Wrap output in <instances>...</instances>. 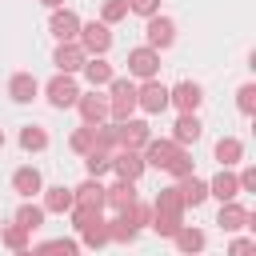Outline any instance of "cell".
<instances>
[{"label":"cell","mask_w":256,"mask_h":256,"mask_svg":"<svg viewBox=\"0 0 256 256\" xmlns=\"http://www.w3.org/2000/svg\"><path fill=\"white\" fill-rule=\"evenodd\" d=\"M108 88H112V96H108V116H112L116 124H120V120H132V112H136V84H132L128 76H112Z\"/></svg>","instance_id":"6da1fadb"},{"label":"cell","mask_w":256,"mask_h":256,"mask_svg":"<svg viewBox=\"0 0 256 256\" xmlns=\"http://www.w3.org/2000/svg\"><path fill=\"white\" fill-rule=\"evenodd\" d=\"M140 156H144L148 168H164V172H168V168L184 156V148H180L176 140H148V144L140 148Z\"/></svg>","instance_id":"7a4b0ae2"},{"label":"cell","mask_w":256,"mask_h":256,"mask_svg":"<svg viewBox=\"0 0 256 256\" xmlns=\"http://www.w3.org/2000/svg\"><path fill=\"white\" fill-rule=\"evenodd\" d=\"M136 108H144L148 116H160L168 108V84H160L156 76L144 80V84H136Z\"/></svg>","instance_id":"3957f363"},{"label":"cell","mask_w":256,"mask_h":256,"mask_svg":"<svg viewBox=\"0 0 256 256\" xmlns=\"http://www.w3.org/2000/svg\"><path fill=\"white\" fill-rule=\"evenodd\" d=\"M76 44L88 52V56H104L108 48H112V32H108V24L100 20H92V24H80V36H76Z\"/></svg>","instance_id":"277c9868"},{"label":"cell","mask_w":256,"mask_h":256,"mask_svg":"<svg viewBox=\"0 0 256 256\" xmlns=\"http://www.w3.org/2000/svg\"><path fill=\"white\" fill-rule=\"evenodd\" d=\"M124 64H128V76H136V80H152V76L160 72V52L148 48V44H140V48L128 52Z\"/></svg>","instance_id":"5b68a950"},{"label":"cell","mask_w":256,"mask_h":256,"mask_svg":"<svg viewBox=\"0 0 256 256\" xmlns=\"http://www.w3.org/2000/svg\"><path fill=\"white\" fill-rule=\"evenodd\" d=\"M44 92H48V104H52V108H60V112H64V108H72V104H76V96H80V88H76V80H72L68 72H56V76L44 84Z\"/></svg>","instance_id":"8992f818"},{"label":"cell","mask_w":256,"mask_h":256,"mask_svg":"<svg viewBox=\"0 0 256 256\" xmlns=\"http://www.w3.org/2000/svg\"><path fill=\"white\" fill-rule=\"evenodd\" d=\"M144 36H148V48H172V40H176V24H172V16H148V28H144Z\"/></svg>","instance_id":"52a82bcc"},{"label":"cell","mask_w":256,"mask_h":256,"mask_svg":"<svg viewBox=\"0 0 256 256\" xmlns=\"http://www.w3.org/2000/svg\"><path fill=\"white\" fill-rule=\"evenodd\" d=\"M84 60H88V52L76 44V40H60V48L52 52V64H56V72H80L84 68Z\"/></svg>","instance_id":"ba28073f"},{"label":"cell","mask_w":256,"mask_h":256,"mask_svg":"<svg viewBox=\"0 0 256 256\" xmlns=\"http://www.w3.org/2000/svg\"><path fill=\"white\" fill-rule=\"evenodd\" d=\"M72 108H80V116H84V124H104V120H108V96H100L96 88H92L88 96L80 92Z\"/></svg>","instance_id":"9c48e42d"},{"label":"cell","mask_w":256,"mask_h":256,"mask_svg":"<svg viewBox=\"0 0 256 256\" xmlns=\"http://www.w3.org/2000/svg\"><path fill=\"white\" fill-rule=\"evenodd\" d=\"M116 140H120V148H144L148 140H152V128L144 124V120H120L116 124Z\"/></svg>","instance_id":"30bf717a"},{"label":"cell","mask_w":256,"mask_h":256,"mask_svg":"<svg viewBox=\"0 0 256 256\" xmlns=\"http://www.w3.org/2000/svg\"><path fill=\"white\" fill-rule=\"evenodd\" d=\"M112 168H116L120 180H140L148 164H144V156L136 148H120V152H112Z\"/></svg>","instance_id":"8fae6325"},{"label":"cell","mask_w":256,"mask_h":256,"mask_svg":"<svg viewBox=\"0 0 256 256\" xmlns=\"http://www.w3.org/2000/svg\"><path fill=\"white\" fill-rule=\"evenodd\" d=\"M48 32H52L56 40H76V36H80V16H76L72 8H52Z\"/></svg>","instance_id":"7c38bea8"},{"label":"cell","mask_w":256,"mask_h":256,"mask_svg":"<svg viewBox=\"0 0 256 256\" xmlns=\"http://www.w3.org/2000/svg\"><path fill=\"white\" fill-rule=\"evenodd\" d=\"M216 224H220L224 232H240V228L252 224V212H248L244 204H236V200H224L220 212H216Z\"/></svg>","instance_id":"4fadbf2b"},{"label":"cell","mask_w":256,"mask_h":256,"mask_svg":"<svg viewBox=\"0 0 256 256\" xmlns=\"http://www.w3.org/2000/svg\"><path fill=\"white\" fill-rule=\"evenodd\" d=\"M200 100H204V92H200V84H192V80H180L176 88H168V104H176L180 112H196Z\"/></svg>","instance_id":"5bb4252c"},{"label":"cell","mask_w":256,"mask_h":256,"mask_svg":"<svg viewBox=\"0 0 256 256\" xmlns=\"http://www.w3.org/2000/svg\"><path fill=\"white\" fill-rule=\"evenodd\" d=\"M12 188H16L24 200H32L36 192H44V176H40V168H32V164L16 168V172H12Z\"/></svg>","instance_id":"9a60e30c"},{"label":"cell","mask_w":256,"mask_h":256,"mask_svg":"<svg viewBox=\"0 0 256 256\" xmlns=\"http://www.w3.org/2000/svg\"><path fill=\"white\" fill-rule=\"evenodd\" d=\"M208 196H216L220 204H224V200H236V196H240V180H236V172L220 168V172L208 180Z\"/></svg>","instance_id":"2e32d148"},{"label":"cell","mask_w":256,"mask_h":256,"mask_svg":"<svg viewBox=\"0 0 256 256\" xmlns=\"http://www.w3.org/2000/svg\"><path fill=\"white\" fill-rule=\"evenodd\" d=\"M176 192H180L184 208H200V204L208 200V180H200V176H180Z\"/></svg>","instance_id":"e0dca14e"},{"label":"cell","mask_w":256,"mask_h":256,"mask_svg":"<svg viewBox=\"0 0 256 256\" xmlns=\"http://www.w3.org/2000/svg\"><path fill=\"white\" fill-rule=\"evenodd\" d=\"M104 204L116 208V212L132 208V204H136V180H116L112 188H104Z\"/></svg>","instance_id":"ac0fdd59"},{"label":"cell","mask_w":256,"mask_h":256,"mask_svg":"<svg viewBox=\"0 0 256 256\" xmlns=\"http://www.w3.org/2000/svg\"><path fill=\"white\" fill-rule=\"evenodd\" d=\"M36 92H40V84H36V76H32V72H16V76L8 80V96H12L16 104H32V100H36Z\"/></svg>","instance_id":"d6986e66"},{"label":"cell","mask_w":256,"mask_h":256,"mask_svg":"<svg viewBox=\"0 0 256 256\" xmlns=\"http://www.w3.org/2000/svg\"><path fill=\"white\" fill-rule=\"evenodd\" d=\"M200 132H204V124L196 120V112H180V120L172 124V140H176L180 148H184V144H196Z\"/></svg>","instance_id":"ffe728a7"},{"label":"cell","mask_w":256,"mask_h":256,"mask_svg":"<svg viewBox=\"0 0 256 256\" xmlns=\"http://www.w3.org/2000/svg\"><path fill=\"white\" fill-rule=\"evenodd\" d=\"M80 72H84V80H88V84H92V88H104V84H108V80H112V64H108V60H104V56H88V60H84V68H80Z\"/></svg>","instance_id":"44dd1931"},{"label":"cell","mask_w":256,"mask_h":256,"mask_svg":"<svg viewBox=\"0 0 256 256\" xmlns=\"http://www.w3.org/2000/svg\"><path fill=\"white\" fill-rule=\"evenodd\" d=\"M172 240H176L180 256H196V252H204V232H200V228H188V224H180Z\"/></svg>","instance_id":"7402d4cb"},{"label":"cell","mask_w":256,"mask_h":256,"mask_svg":"<svg viewBox=\"0 0 256 256\" xmlns=\"http://www.w3.org/2000/svg\"><path fill=\"white\" fill-rule=\"evenodd\" d=\"M216 160H220V168L240 164V160H244V144H240L236 136H220V140H216Z\"/></svg>","instance_id":"603a6c76"},{"label":"cell","mask_w":256,"mask_h":256,"mask_svg":"<svg viewBox=\"0 0 256 256\" xmlns=\"http://www.w3.org/2000/svg\"><path fill=\"white\" fill-rule=\"evenodd\" d=\"M72 196H76V204H88V208H104V184H100L96 176H88L80 188H72Z\"/></svg>","instance_id":"cb8c5ba5"},{"label":"cell","mask_w":256,"mask_h":256,"mask_svg":"<svg viewBox=\"0 0 256 256\" xmlns=\"http://www.w3.org/2000/svg\"><path fill=\"white\" fill-rule=\"evenodd\" d=\"M76 204V196H72V188H64V184H56V188H44V212H68Z\"/></svg>","instance_id":"d4e9b609"},{"label":"cell","mask_w":256,"mask_h":256,"mask_svg":"<svg viewBox=\"0 0 256 256\" xmlns=\"http://www.w3.org/2000/svg\"><path fill=\"white\" fill-rule=\"evenodd\" d=\"M136 232H140V228L128 220V212H116V220L108 224V240H116V244H132Z\"/></svg>","instance_id":"484cf974"},{"label":"cell","mask_w":256,"mask_h":256,"mask_svg":"<svg viewBox=\"0 0 256 256\" xmlns=\"http://www.w3.org/2000/svg\"><path fill=\"white\" fill-rule=\"evenodd\" d=\"M32 256H80V244L60 236V240H44V244H36Z\"/></svg>","instance_id":"4316f807"},{"label":"cell","mask_w":256,"mask_h":256,"mask_svg":"<svg viewBox=\"0 0 256 256\" xmlns=\"http://www.w3.org/2000/svg\"><path fill=\"white\" fill-rule=\"evenodd\" d=\"M44 216H48V212H44L40 204H20V208H16V224H20L24 232H36V228H44Z\"/></svg>","instance_id":"83f0119b"},{"label":"cell","mask_w":256,"mask_h":256,"mask_svg":"<svg viewBox=\"0 0 256 256\" xmlns=\"http://www.w3.org/2000/svg\"><path fill=\"white\" fill-rule=\"evenodd\" d=\"M20 148H24V152H44V148H48V132H44L40 124L20 128Z\"/></svg>","instance_id":"f1b7e54d"},{"label":"cell","mask_w":256,"mask_h":256,"mask_svg":"<svg viewBox=\"0 0 256 256\" xmlns=\"http://www.w3.org/2000/svg\"><path fill=\"white\" fill-rule=\"evenodd\" d=\"M180 224H184L180 212H152V232H156V236H168V240H172Z\"/></svg>","instance_id":"f546056e"},{"label":"cell","mask_w":256,"mask_h":256,"mask_svg":"<svg viewBox=\"0 0 256 256\" xmlns=\"http://www.w3.org/2000/svg\"><path fill=\"white\" fill-rule=\"evenodd\" d=\"M152 212H180V216H184V200H180L176 184H172V188H160V192H156V204H152Z\"/></svg>","instance_id":"4dcf8cb0"},{"label":"cell","mask_w":256,"mask_h":256,"mask_svg":"<svg viewBox=\"0 0 256 256\" xmlns=\"http://www.w3.org/2000/svg\"><path fill=\"white\" fill-rule=\"evenodd\" d=\"M80 236H84V244H88V248H104V244H108V224H104V216H96L92 224H84V228H80Z\"/></svg>","instance_id":"1f68e13d"},{"label":"cell","mask_w":256,"mask_h":256,"mask_svg":"<svg viewBox=\"0 0 256 256\" xmlns=\"http://www.w3.org/2000/svg\"><path fill=\"white\" fill-rule=\"evenodd\" d=\"M92 128H96V124H84V128H76V132H72V140H68V144H72V152L88 156V152L96 148V132H92Z\"/></svg>","instance_id":"d6a6232c"},{"label":"cell","mask_w":256,"mask_h":256,"mask_svg":"<svg viewBox=\"0 0 256 256\" xmlns=\"http://www.w3.org/2000/svg\"><path fill=\"white\" fill-rule=\"evenodd\" d=\"M108 168H112V156H108V152L92 148V152L84 156V172H88V176H96V180H100V176H104Z\"/></svg>","instance_id":"836d02e7"},{"label":"cell","mask_w":256,"mask_h":256,"mask_svg":"<svg viewBox=\"0 0 256 256\" xmlns=\"http://www.w3.org/2000/svg\"><path fill=\"white\" fill-rule=\"evenodd\" d=\"M28 236L32 232H24L20 224H8V228H0V240L12 248V252H20V248H28Z\"/></svg>","instance_id":"e575fe53"},{"label":"cell","mask_w":256,"mask_h":256,"mask_svg":"<svg viewBox=\"0 0 256 256\" xmlns=\"http://www.w3.org/2000/svg\"><path fill=\"white\" fill-rule=\"evenodd\" d=\"M124 16H128V0H104V8H100L104 24H120Z\"/></svg>","instance_id":"d590c367"},{"label":"cell","mask_w":256,"mask_h":256,"mask_svg":"<svg viewBox=\"0 0 256 256\" xmlns=\"http://www.w3.org/2000/svg\"><path fill=\"white\" fill-rule=\"evenodd\" d=\"M236 108H240L244 116H252V112H256V84H244V88L236 92Z\"/></svg>","instance_id":"8d00e7d4"},{"label":"cell","mask_w":256,"mask_h":256,"mask_svg":"<svg viewBox=\"0 0 256 256\" xmlns=\"http://www.w3.org/2000/svg\"><path fill=\"white\" fill-rule=\"evenodd\" d=\"M128 12H136V16H156L160 12V0H128Z\"/></svg>","instance_id":"74e56055"},{"label":"cell","mask_w":256,"mask_h":256,"mask_svg":"<svg viewBox=\"0 0 256 256\" xmlns=\"http://www.w3.org/2000/svg\"><path fill=\"white\" fill-rule=\"evenodd\" d=\"M256 252V244L248 240V236H236L232 244H228V256H252Z\"/></svg>","instance_id":"f35d334b"},{"label":"cell","mask_w":256,"mask_h":256,"mask_svg":"<svg viewBox=\"0 0 256 256\" xmlns=\"http://www.w3.org/2000/svg\"><path fill=\"white\" fill-rule=\"evenodd\" d=\"M168 172H172V176H176V180H180V176H192V156H188V152H184V156H180V160H176V164H172V168H168Z\"/></svg>","instance_id":"ab89813d"},{"label":"cell","mask_w":256,"mask_h":256,"mask_svg":"<svg viewBox=\"0 0 256 256\" xmlns=\"http://www.w3.org/2000/svg\"><path fill=\"white\" fill-rule=\"evenodd\" d=\"M236 180H240V192H252V188H256V168L248 164V168H244V172H240Z\"/></svg>","instance_id":"60d3db41"},{"label":"cell","mask_w":256,"mask_h":256,"mask_svg":"<svg viewBox=\"0 0 256 256\" xmlns=\"http://www.w3.org/2000/svg\"><path fill=\"white\" fill-rule=\"evenodd\" d=\"M44 8H64V0H40Z\"/></svg>","instance_id":"b9f144b4"},{"label":"cell","mask_w":256,"mask_h":256,"mask_svg":"<svg viewBox=\"0 0 256 256\" xmlns=\"http://www.w3.org/2000/svg\"><path fill=\"white\" fill-rule=\"evenodd\" d=\"M12 256H32V248H20V252H12Z\"/></svg>","instance_id":"7bdbcfd3"},{"label":"cell","mask_w":256,"mask_h":256,"mask_svg":"<svg viewBox=\"0 0 256 256\" xmlns=\"http://www.w3.org/2000/svg\"><path fill=\"white\" fill-rule=\"evenodd\" d=\"M0 148H4V128H0Z\"/></svg>","instance_id":"ee69618b"},{"label":"cell","mask_w":256,"mask_h":256,"mask_svg":"<svg viewBox=\"0 0 256 256\" xmlns=\"http://www.w3.org/2000/svg\"><path fill=\"white\" fill-rule=\"evenodd\" d=\"M196 256H200V252H196Z\"/></svg>","instance_id":"f6af8a7d"},{"label":"cell","mask_w":256,"mask_h":256,"mask_svg":"<svg viewBox=\"0 0 256 256\" xmlns=\"http://www.w3.org/2000/svg\"><path fill=\"white\" fill-rule=\"evenodd\" d=\"M0 228H4V224H0Z\"/></svg>","instance_id":"bcb514c9"}]
</instances>
